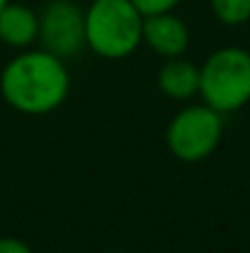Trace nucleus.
Segmentation results:
<instances>
[{
  "label": "nucleus",
  "instance_id": "f257e3e1",
  "mask_svg": "<svg viewBox=\"0 0 250 253\" xmlns=\"http://www.w3.org/2000/svg\"><path fill=\"white\" fill-rule=\"evenodd\" d=\"M71 91L67 62L47 49H22L0 69V96L22 116L57 111Z\"/></svg>",
  "mask_w": 250,
  "mask_h": 253
},
{
  "label": "nucleus",
  "instance_id": "f03ea898",
  "mask_svg": "<svg viewBox=\"0 0 250 253\" xmlns=\"http://www.w3.org/2000/svg\"><path fill=\"white\" fill-rule=\"evenodd\" d=\"M145 17L130 0H91L86 7V47L101 59H125L143 44Z\"/></svg>",
  "mask_w": 250,
  "mask_h": 253
},
{
  "label": "nucleus",
  "instance_id": "7ed1b4c3",
  "mask_svg": "<svg viewBox=\"0 0 250 253\" xmlns=\"http://www.w3.org/2000/svg\"><path fill=\"white\" fill-rule=\"evenodd\" d=\"M199 96L218 113H236L250 103V52L243 47H221L199 67Z\"/></svg>",
  "mask_w": 250,
  "mask_h": 253
},
{
  "label": "nucleus",
  "instance_id": "20e7f679",
  "mask_svg": "<svg viewBox=\"0 0 250 253\" xmlns=\"http://www.w3.org/2000/svg\"><path fill=\"white\" fill-rule=\"evenodd\" d=\"M223 138V113L211 106L189 103L169 121L165 133L167 150L181 163H201L216 153Z\"/></svg>",
  "mask_w": 250,
  "mask_h": 253
},
{
  "label": "nucleus",
  "instance_id": "39448f33",
  "mask_svg": "<svg viewBox=\"0 0 250 253\" xmlns=\"http://www.w3.org/2000/svg\"><path fill=\"white\" fill-rule=\"evenodd\" d=\"M42 49L59 59H71L86 49V10L74 0H49L39 10Z\"/></svg>",
  "mask_w": 250,
  "mask_h": 253
},
{
  "label": "nucleus",
  "instance_id": "423d86ee",
  "mask_svg": "<svg viewBox=\"0 0 250 253\" xmlns=\"http://www.w3.org/2000/svg\"><path fill=\"white\" fill-rule=\"evenodd\" d=\"M189 42H191L189 27L174 12L150 15L143 22V44H147L162 59L184 57L189 49Z\"/></svg>",
  "mask_w": 250,
  "mask_h": 253
},
{
  "label": "nucleus",
  "instance_id": "0eeeda50",
  "mask_svg": "<svg viewBox=\"0 0 250 253\" xmlns=\"http://www.w3.org/2000/svg\"><path fill=\"white\" fill-rule=\"evenodd\" d=\"M39 37V12L22 2H7L0 10V42L10 49H30Z\"/></svg>",
  "mask_w": 250,
  "mask_h": 253
},
{
  "label": "nucleus",
  "instance_id": "6e6552de",
  "mask_svg": "<svg viewBox=\"0 0 250 253\" xmlns=\"http://www.w3.org/2000/svg\"><path fill=\"white\" fill-rule=\"evenodd\" d=\"M199 79L201 69L184 57L165 59V64L157 72V86L172 101H191L199 93Z\"/></svg>",
  "mask_w": 250,
  "mask_h": 253
},
{
  "label": "nucleus",
  "instance_id": "1a4fd4ad",
  "mask_svg": "<svg viewBox=\"0 0 250 253\" xmlns=\"http://www.w3.org/2000/svg\"><path fill=\"white\" fill-rule=\"evenodd\" d=\"M211 12L223 25H246L250 20V0H209Z\"/></svg>",
  "mask_w": 250,
  "mask_h": 253
},
{
  "label": "nucleus",
  "instance_id": "9d476101",
  "mask_svg": "<svg viewBox=\"0 0 250 253\" xmlns=\"http://www.w3.org/2000/svg\"><path fill=\"white\" fill-rule=\"evenodd\" d=\"M130 2L138 7V12H140L143 17H150V15L174 12L181 0H130Z\"/></svg>",
  "mask_w": 250,
  "mask_h": 253
},
{
  "label": "nucleus",
  "instance_id": "9b49d317",
  "mask_svg": "<svg viewBox=\"0 0 250 253\" xmlns=\"http://www.w3.org/2000/svg\"><path fill=\"white\" fill-rule=\"evenodd\" d=\"M0 253H35L27 241L17 236H0Z\"/></svg>",
  "mask_w": 250,
  "mask_h": 253
},
{
  "label": "nucleus",
  "instance_id": "f8f14e48",
  "mask_svg": "<svg viewBox=\"0 0 250 253\" xmlns=\"http://www.w3.org/2000/svg\"><path fill=\"white\" fill-rule=\"evenodd\" d=\"M7 2H10V0H0V10H2V7H5Z\"/></svg>",
  "mask_w": 250,
  "mask_h": 253
}]
</instances>
